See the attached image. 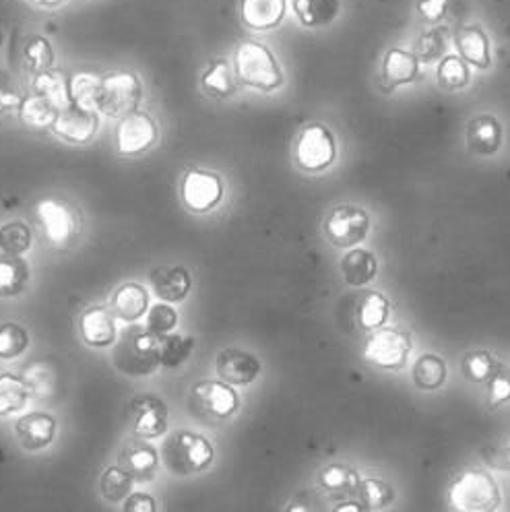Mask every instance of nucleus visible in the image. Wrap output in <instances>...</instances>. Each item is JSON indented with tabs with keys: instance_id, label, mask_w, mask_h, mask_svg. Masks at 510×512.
Here are the masks:
<instances>
[{
	"instance_id": "23",
	"label": "nucleus",
	"mask_w": 510,
	"mask_h": 512,
	"mask_svg": "<svg viewBox=\"0 0 510 512\" xmlns=\"http://www.w3.org/2000/svg\"><path fill=\"white\" fill-rule=\"evenodd\" d=\"M112 314L124 323H137L149 308V294L139 283H124L112 296Z\"/></svg>"
},
{
	"instance_id": "12",
	"label": "nucleus",
	"mask_w": 510,
	"mask_h": 512,
	"mask_svg": "<svg viewBox=\"0 0 510 512\" xmlns=\"http://www.w3.org/2000/svg\"><path fill=\"white\" fill-rule=\"evenodd\" d=\"M223 197L221 178L213 172L190 170L182 180V201L193 213H207Z\"/></svg>"
},
{
	"instance_id": "34",
	"label": "nucleus",
	"mask_w": 510,
	"mask_h": 512,
	"mask_svg": "<svg viewBox=\"0 0 510 512\" xmlns=\"http://www.w3.org/2000/svg\"><path fill=\"white\" fill-rule=\"evenodd\" d=\"M56 108L46 102L42 95H29V98L21 100L19 106V118L25 126L29 128H48L52 126L54 118H56Z\"/></svg>"
},
{
	"instance_id": "39",
	"label": "nucleus",
	"mask_w": 510,
	"mask_h": 512,
	"mask_svg": "<svg viewBox=\"0 0 510 512\" xmlns=\"http://www.w3.org/2000/svg\"><path fill=\"white\" fill-rule=\"evenodd\" d=\"M29 345L27 331L17 323L0 325V360H13L21 356Z\"/></svg>"
},
{
	"instance_id": "19",
	"label": "nucleus",
	"mask_w": 510,
	"mask_h": 512,
	"mask_svg": "<svg viewBox=\"0 0 510 512\" xmlns=\"http://www.w3.org/2000/svg\"><path fill=\"white\" fill-rule=\"evenodd\" d=\"M420 77V58L418 54L393 48L387 52L382 62V83L387 91H393L401 85H409Z\"/></svg>"
},
{
	"instance_id": "21",
	"label": "nucleus",
	"mask_w": 510,
	"mask_h": 512,
	"mask_svg": "<svg viewBox=\"0 0 510 512\" xmlns=\"http://www.w3.org/2000/svg\"><path fill=\"white\" fill-rule=\"evenodd\" d=\"M285 13H288V0H242L240 3L242 21L254 31L277 27Z\"/></svg>"
},
{
	"instance_id": "11",
	"label": "nucleus",
	"mask_w": 510,
	"mask_h": 512,
	"mask_svg": "<svg viewBox=\"0 0 510 512\" xmlns=\"http://www.w3.org/2000/svg\"><path fill=\"white\" fill-rule=\"evenodd\" d=\"M129 418L137 438H159L168 430V405L155 395H137L131 401Z\"/></svg>"
},
{
	"instance_id": "36",
	"label": "nucleus",
	"mask_w": 510,
	"mask_h": 512,
	"mask_svg": "<svg viewBox=\"0 0 510 512\" xmlns=\"http://www.w3.org/2000/svg\"><path fill=\"white\" fill-rule=\"evenodd\" d=\"M438 81L444 89H465L471 81L467 62L457 54L442 56L438 64Z\"/></svg>"
},
{
	"instance_id": "18",
	"label": "nucleus",
	"mask_w": 510,
	"mask_h": 512,
	"mask_svg": "<svg viewBox=\"0 0 510 512\" xmlns=\"http://www.w3.org/2000/svg\"><path fill=\"white\" fill-rule=\"evenodd\" d=\"M157 463V451L149 442H145V438L126 444L118 457V467L129 473L135 482H149L157 469Z\"/></svg>"
},
{
	"instance_id": "28",
	"label": "nucleus",
	"mask_w": 510,
	"mask_h": 512,
	"mask_svg": "<svg viewBox=\"0 0 510 512\" xmlns=\"http://www.w3.org/2000/svg\"><path fill=\"white\" fill-rule=\"evenodd\" d=\"M100 93H102V77L95 73H77L69 81L71 104L81 110L98 112Z\"/></svg>"
},
{
	"instance_id": "47",
	"label": "nucleus",
	"mask_w": 510,
	"mask_h": 512,
	"mask_svg": "<svg viewBox=\"0 0 510 512\" xmlns=\"http://www.w3.org/2000/svg\"><path fill=\"white\" fill-rule=\"evenodd\" d=\"M449 7V0H418V11L426 21H440Z\"/></svg>"
},
{
	"instance_id": "37",
	"label": "nucleus",
	"mask_w": 510,
	"mask_h": 512,
	"mask_svg": "<svg viewBox=\"0 0 510 512\" xmlns=\"http://www.w3.org/2000/svg\"><path fill=\"white\" fill-rule=\"evenodd\" d=\"M358 473L347 469L343 465H331L321 471V486L329 494H341L347 496L358 490Z\"/></svg>"
},
{
	"instance_id": "50",
	"label": "nucleus",
	"mask_w": 510,
	"mask_h": 512,
	"mask_svg": "<svg viewBox=\"0 0 510 512\" xmlns=\"http://www.w3.org/2000/svg\"><path fill=\"white\" fill-rule=\"evenodd\" d=\"M500 461H496L494 463V467H498V469H506V471H510V446H506L504 451H500Z\"/></svg>"
},
{
	"instance_id": "41",
	"label": "nucleus",
	"mask_w": 510,
	"mask_h": 512,
	"mask_svg": "<svg viewBox=\"0 0 510 512\" xmlns=\"http://www.w3.org/2000/svg\"><path fill=\"white\" fill-rule=\"evenodd\" d=\"M31 244V232L23 221H11L0 228V248L7 254H23Z\"/></svg>"
},
{
	"instance_id": "31",
	"label": "nucleus",
	"mask_w": 510,
	"mask_h": 512,
	"mask_svg": "<svg viewBox=\"0 0 510 512\" xmlns=\"http://www.w3.org/2000/svg\"><path fill=\"white\" fill-rule=\"evenodd\" d=\"M27 277V265L19 259V254L3 256V259H0V296L11 298L21 294Z\"/></svg>"
},
{
	"instance_id": "16",
	"label": "nucleus",
	"mask_w": 510,
	"mask_h": 512,
	"mask_svg": "<svg viewBox=\"0 0 510 512\" xmlns=\"http://www.w3.org/2000/svg\"><path fill=\"white\" fill-rule=\"evenodd\" d=\"M79 333L89 347H108L116 341V323L112 310L104 306H91L81 314Z\"/></svg>"
},
{
	"instance_id": "9",
	"label": "nucleus",
	"mask_w": 510,
	"mask_h": 512,
	"mask_svg": "<svg viewBox=\"0 0 510 512\" xmlns=\"http://www.w3.org/2000/svg\"><path fill=\"white\" fill-rule=\"evenodd\" d=\"M370 232V215L362 207L339 205L325 221V236L337 248H354Z\"/></svg>"
},
{
	"instance_id": "35",
	"label": "nucleus",
	"mask_w": 510,
	"mask_h": 512,
	"mask_svg": "<svg viewBox=\"0 0 510 512\" xmlns=\"http://www.w3.org/2000/svg\"><path fill=\"white\" fill-rule=\"evenodd\" d=\"M203 89L213 98H228L236 91V81L226 60H215L201 79Z\"/></svg>"
},
{
	"instance_id": "2",
	"label": "nucleus",
	"mask_w": 510,
	"mask_h": 512,
	"mask_svg": "<svg viewBox=\"0 0 510 512\" xmlns=\"http://www.w3.org/2000/svg\"><path fill=\"white\" fill-rule=\"evenodd\" d=\"M162 459L172 475L186 477L211 467L215 451L211 442L190 430H178L162 444Z\"/></svg>"
},
{
	"instance_id": "52",
	"label": "nucleus",
	"mask_w": 510,
	"mask_h": 512,
	"mask_svg": "<svg viewBox=\"0 0 510 512\" xmlns=\"http://www.w3.org/2000/svg\"><path fill=\"white\" fill-rule=\"evenodd\" d=\"M335 510H337V512H343V510L358 512V510H364V508H362V504H356V502H345V504H339Z\"/></svg>"
},
{
	"instance_id": "43",
	"label": "nucleus",
	"mask_w": 510,
	"mask_h": 512,
	"mask_svg": "<svg viewBox=\"0 0 510 512\" xmlns=\"http://www.w3.org/2000/svg\"><path fill=\"white\" fill-rule=\"evenodd\" d=\"M496 368L498 362L490 354H486V351H473V354H467L463 360V372L473 382L490 380Z\"/></svg>"
},
{
	"instance_id": "32",
	"label": "nucleus",
	"mask_w": 510,
	"mask_h": 512,
	"mask_svg": "<svg viewBox=\"0 0 510 512\" xmlns=\"http://www.w3.org/2000/svg\"><path fill=\"white\" fill-rule=\"evenodd\" d=\"M195 349L193 337H182V335H164L159 337V364L168 370H174L182 366Z\"/></svg>"
},
{
	"instance_id": "15",
	"label": "nucleus",
	"mask_w": 510,
	"mask_h": 512,
	"mask_svg": "<svg viewBox=\"0 0 510 512\" xmlns=\"http://www.w3.org/2000/svg\"><path fill=\"white\" fill-rule=\"evenodd\" d=\"M56 434V420L48 413H27L15 424V436L17 442L29 453L42 451V448L50 446Z\"/></svg>"
},
{
	"instance_id": "30",
	"label": "nucleus",
	"mask_w": 510,
	"mask_h": 512,
	"mask_svg": "<svg viewBox=\"0 0 510 512\" xmlns=\"http://www.w3.org/2000/svg\"><path fill=\"white\" fill-rule=\"evenodd\" d=\"M34 89H36L38 95H42L46 102H50L56 110H65L67 106H71L67 77L52 71V69L36 73Z\"/></svg>"
},
{
	"instance_id": "48",
	"label": "nucleus",
	"mask_w": 510,
	"mask_h": 512,
	"mask_svg": "<svg viewBox=\"0 0 510 512\" xmlns=\"http://www.w3.org/2000/svg\"><path fill=\"white\" fill-rule=\"evenodd\" d=\"M126 512H153L155 500L149 494H133L124 502Z\"/></svg>"
},
{
	"instance_id": "26",
	"label": "nucleus",
	"mask_w": 510,
	"mask_h": 512,
	"mask_svg": "<svg viewBox=\"0 0 510 512\" xmlns=\"http://www.w3.org/2000/svg\"><path fill=\"white\" fill-rule=\"evenodd\" d=\"M294 13L306 27H327L341 13V0H294Z\"/></svg>"
},
{
	"instance_id": "1",
	"label": "nucleus",
	"mask_w": 510,
	"mask_h": 512,
	"mask_svg": "<svg viewBox=\"0 0 510 512\" xmlns=\"http://www.w3.org/2000/svg\"><path fill=\"white\" fill-rule=\"evenodd\" d=\"M116 370L126 376H149L159 364V337L147 327L141 329L131 323L124 329L112 354Z\"/></svg>"
},
{
	"instance_id": "29",
	"label": "nucleus",
	"mask_w": 510,
	"mask_h": 512,
	"mask_svg": "<svg viewBox=\"0 0 510 512\" xmlns=\"http://www.w3.org/2000/svg\"><path fill=\"white\" fill-rule=\"evenodd\" d=\"M391 314L389 300L378 292H366L356 308V320L364 331H376L382 325H387Z\"/></svg>"
},
{
	"instance_id": "20",
	"label": "nucleus",
	"mask_w": 510,
	"mask_h": 512,
	"mask_svg": "<svg viewBox=\"0 0 510 512\" xmlns=\"http://www.w3.org/2000/svg\"><path fill=\"white\" fill-rule=\"evenodd\" d=\"M502 124L490 116H477L467 124V147L475 155H494L502 147Z\"/></svg>"
},
{
	"instance_id": "49",
	"label": "nucleus",
	"mask_w": 510,
	"mask_h": 512,
	"mask_svg": "<svg viewBox=\"0 0 510 512\" xmlns=\"http://www.w3.org/2000/svg\"><path fill=\"white\" fill-rule=\"evenodd\" d=\"M19 106H21L19 95L0 87V114H7L11 110H19Z\"/></svg>"
},
{
	"instance_id": "6",
	"label": "nucleus",
	"mask_w": 510,
	"mask_h": 512,
	"mask_svg": "<svg viewBox=\"0 0 510 512\" xmlns=\"http://www.w3.org/2000/svg\"><path fill=\"white\" fill-rule=\"evenodd\" d=\"M296 164L304 172H323L337 157V143L325 124H308L296 141Z\"/></svg>"
},
{
	"instance_id": "7",
	"label": "nucleus",
	"mask_w": 510,
	"mask_h": 512,
	"mask_svg": "<svg viewBox=\"0 0 510 512\" xmlns=\"http://www.w3.org/2000/svg\"><path fill=\"white\" fill-rule=\"evenodd\" d=\"M143 98V85L135 73L118 71L102 77V93L98 112L110 118H122L137 110Z\"/></svg>"
},
{
	"instance_id": "5",
	"label": "nucleus",
	"mask_w": 510,
	"mask_h": 512,
	"mask_svg": "<svg viewBox=\"0 0 510 512\" xmlns=\"http://www.w3.org/2000/svg\"><path fill=\"white\" fill-rule=\"evenodd\" d=\"M500 502L498 484L484 471L461 473L449 490V504L459 512H490L496 510Z\"/></svg>"
},
{
	"instance_id": "46",
	"label": "nucleus",
	"mask_w": 510,
	"mask_h": 512,
	"mask_svg": "<svg viewBox=\"0 0 510 512\" xmlns=\"http://www.w3.org/2000/svg\"><path fill=\"white\" fill-rule=\"evenodd\" d=\"M506 401H510V378L506 376V372L502 370V366L498 364L496 372L490 378V397H488V407L496 409L500 405H504Z\"/></svg>"
},
{
	"instance_id": "24",
	"label": "nucleus",
	"mask_w": 510,
	"mask_h": 512,
	"mask_svg": "<svg viewBox=\"0 0 510 512\" xmlns=\"http://www.w3.org/2000/svg\"><path fill=\"white\" fill-rule=\"evenodd\" d=\"M151 285L159 300L182 302L190 292L193 279L184 267H159L151 273Z\"/></svg>"
},
{
	"instance_id": "10",
	"label": "nucleus",
	"mask_w": 510,
	"mask_h": 512,
	"mask_svg": "<svg viewBox=\"0 0 510 512\" xmlns=\"http://www.w3.org/2000/svg\"><path fill=\"white\" fill-rule=\"evenodd\" d=\"M157 124L149 114L131 112L120 118L116 128V147L122 155H139L151 149L157 141Z\"/></svg>"
},
{
	"instance_id": "25",
	"label": "nucleus",
	"mask_w": 510,
	"mask_h": 512,
	"mask_svg": "<svg viewBox=\"0 0 510 512\" xmlns=\"http://www.w3.org/2000/svg\"><path fill=\"white\" fill-rule=\"evenodd\" d=\"M341 275L345 279L347 285L352 287H362L368 285L370 281H374L376 271H378V263L376 256L370 250L364 248H352L341 261Z\"/></svg>"
},
{
	"instance_id": "51",
	"label": "nucleus",
	"mask_w": 510,
	"mask_h": 512,
	"mask_svg": "<svg viewBox=\"0 0 510 512\" xmlns=\"http://www.w3.org/2000/svg\"><path fill=\"white\" fill-rule=\"evenodd\" d=\"M27 3L36 5V7H44V9H54V7H60L65 0H27Z\"/></svg>"
},
{
	"instance_id": "22",
	"label": "nucleus",
	"mask_w": 510,
	"mask_h": 512,
	"mask_svg": "<svg viewBox=\"0 0 510 512\" xmlns=\"http://www.w3.org/2000/svg\"><path fill=\"white\" fill-rule=\"evenodd\" d=\"M455 46L459 56L471 64V67L486 71L492 64L490 56V40L480 25H467L455 36Z\"/></svg>"
},
{
	"instance_id": "3",
	"label": "nucleus",
	"mask_w": 510,
	"mask_h": 512,
	"mask_svg": "<svg viewBox=\"0 0 510 512\" xmlns=\"http://www.w3.org/2000/svg\"><path fill=\"white\" fill-rule=\"evenodd\" d=\"M240 409V397L223 380L197 382L188 395V411L205 426L226 424Z\"/></svg>"
},
{
	"instance_id": "8",
	"label": "nucleus",
	"mask_w": 510,
	"mask_h": 512,
	"mask_svg": "<svg viewBox=\"0 0 510 512\" xmlns=\"http://www.w3.org/2000/svg\"><path fill=\"white\" fill-rule=\"evenodd\" d=\"M411 351V335L395 329H376L364 347L366 362L382 370H399Z\"/></svg>"
},
{
	"instance_id": "4",
	"label": "nucleus",
	"mask_w": 510,
	"mask_h": 512,
	"mask_svg": "<svg viewBox=\"0 0 510 512\" xmlns=\"http://www.w3.org/2000/svg\"><path fill=\"white\" fill-rule=\"evenodd\" d=\"M236 77L252 89L275 91L283 85V73L275 54L259 42H242L234 56Z\"/></svg>"
},
{
	"instance_id": "14",
	"label": "nucleus",
	"mask_w": 510,
	"mask_h": 512,
	"mask_svg": "<svg viewBox=\"0 0 510 512\" xmlns=\"http://www.w3.org/2000/svg\"><path fill=\"white\" fill-rule=\"evenodd\" d=\"M217 376L232 384V387H244V384H250L259 378L261 374V360L248 354L244 349H223L217 356L215 362Z\"/></svg>"
},
{
	"instance_id": "40",
	"label": "nucleus",
	"mask_w": 510,
	"mask_h": 512,
	"mask_svg": "<svg viewBox=\"0 0 510 512\" xmlns=\"http://www.w3.org/2000/svg\"><path fill=\"white\" fill-rule=\"evenodd\" d=\"M358 496H360V502L362 506L366 508H387L395 494H393V488L385 482H380V479H364L362 484H358Z\"/></svg>"
},
{
	"instance_id": "44",
	"label": "nucleus",
	"mask_w": 510,
	"mask_h": 512,
	"mask_svg": "<svg viewBox=\"0 0 510 512\" xmlns=\"http://www.w3.org/2000/svg\"><path fill=\"white\" fill-rule=\"evenodd\" d=\"M178 325V314L174 308H170L168 304H155L149 310L147 316V329L157 335V337H164L168 333H172Z\"/></svg>"
},
{
	"instance_id": "42",
	"label": "nucleus",
	"mask_w": 510,
	"mask_h": 512,
	"mask_svg": "<svg viewBox=\"0 0 510 512\" xmlns=\"http://www.w3.org/2000/svg\"><path fill=\"white\" fill-rule=\"evenodd\" d=\"M25 60H27V67L34 73H42V71L52 69L54 50H52L50 42L42 36L31 38L25 46Z\"/></svg>"
},
{
	"instance_id": "38",
	"label": "nucleus",
	"mask_w": 510,
	"mask_h": 512,
	"mask_svg": "<svg viewBox=\"0 0 510 512\" xmlns=\"http://www.w3.org/2000/svg\"><path fill=\"white\" fill-rule=\"evenodd\" d=\"M133 484H135V479L122 467H110L104 471V475L100 479V490L108 502H120L122 498L131 494Z\"/></svg>"
},
{
	"instance_id": "27",
	"label": "nucleus",
	"mask_w": 510,
	"mask_h": 512,
	"mask_svg": "<svg viewBox=\"0 0 510 512\" xmlns=\"http://www.w3.org/2000/svg\"><path fill=\"white\" fill-rule=\"evenodd\" d=\"M31 395H34V391H31L25 378L11 372L0 374V418L21 411Z\"/></svg>"
},
{
	"instance_id": "45",
	"label": "nucleus",
	"mask_w": 510,
	"mask_h": 512,
	"mask_svg": "<svg viewBox=\"0 0 510 512\" xmlns=\"http://www.w3.org/2000/svg\"><path fill=\"white\" fill-rule=\"evenodd\" d=\"M446 29L438 27L428 31V34L420 40V48H418V58L420 62H436L444 56L446 50Z\"/></svg>"
},
{
	"instance_id": "17",
	"label": "nucleus",
	"mask_w": 510,
	"mask_h": 512,
	"mask_svg": "<svg viewBox=\"0 0 510 512\" xmlns=\"http://www.w3.org/2000/svg\"><path fill=\"white\" fill-rule=\"evenodd\" d=\"M38 219L42 223V228L46 232V238L60 246V244H67L75 232V219L69 207H65L58 201L52 199H44L38 203Z\"/></svg>"
},
{
	"instance_id": "13",
	"label": "nucleus",
	"mask_w": 510,
	"mask_h": 512,
	"mask_svg": "<svg viewBox=\"0 0 510 512\" xmlns=\"http://www.w3.org/2000/svg\"><path fill=\"white\" fill-rule=\"evenodd\" d=\"M98 112L81 110L77 106H67L65 110H58L52 122V133L69 143H87L98 133Z\"/></svg>"
},
{
	"instance_id": "33",
	"label": "nucleus",
	"mask_w": 510,
	"mask_h": 512,
	"mask_svg": "<svg viewBox=\"0 0 510 512\" xmlns=\"http://www.w3.org/2000/svg\"><path fill=\"white\" fill-rule=\"evenodd\" d=\"M446 380V364L440 356L426 354L413 364V382L422 391H436Z\"/></svg>"
}]
</instances>
